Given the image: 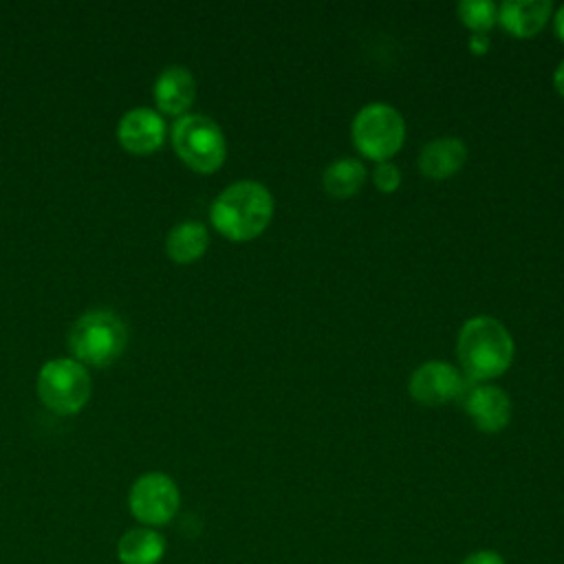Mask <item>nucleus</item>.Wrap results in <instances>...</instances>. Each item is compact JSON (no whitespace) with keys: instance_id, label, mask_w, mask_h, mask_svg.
<instances>
[{"instance_id":"1","label":"nucleus","mask_w":564,"mask_h":564,"mask_svg":"<svg viewBox=\"0 0 564 564\" xmlns=\"http://www.w3.org/2000/svg\"><path fill=\"white\" fill-rule=\"evenodd\" d=\"M516 344L509 328L491 315H474L463 322L456 337V355L469 383H489L513 364Z\"/></svg>"},{"instance_id":"2","label":"nucleus","mask_w":564,"mask_h":564,"mask_svg":"<svg viewBox=\"0 0 564 564\" xmlns=\"http://www.w3.org/2000/svg\"><path fill=\"white\" fill-rule=\"evenodd\" d=\"M273 196L258 181H236L212 203L209 218L214 229L236 242L258 238L273 220Z\"/></svg>"},{"instance_id":"3","label":"nucleus","mask_w":564,"mask_h":564,"mask_svg":"<svg viewBox=\"0 0 564 564\" xmlns=\"http://www.w3.org/2000/svg\"><path fill=\"white\" fill-rule=\"evenodd\" d=\"M128 344V328L123 319L110 308H95L84 313L68 330V348L79 364L97 368L115 364Z\"/></svg>"},{"instance_id":"4","label":"nucleus","mask_w":564,"mask_h":564,"mask_svg":"<svg viewBox=\"0 0 564 564\" xmlns=\"http://www.w3.org/2000/svg\"><path fill=\"white\" fill-rule=\"evenodd\" d=\"M350 137L361 156L377 163L390 161L403 148L405 121L394 106L372 101L352 117Z\"/></svg>"},{"instance_id":"5","label":"nucleus","mask_w":564,"mask_h":564,"mask_svg":"<svg viewBox=\"0 0 564 564\" xmlns=\"http://www.w3.org/2000/svg\"><path fill=\"white\" fill-rule=\"evenodd\" d=\"M172 145L181 161L200 172H216L227 156V141L218 123L205 115H183L172 126Z\"/></svg>"},{"instance_id":"6","label":"nucleus","mask_w":564,"mask_h":564,"mask_svg":"<svg viewBox=\"0 0 564 564\" xmlns=\"http://www.w3.org/2000/svg\"><path fill=\"white\" fill-rule=\"evenodd\" d=\"M90 375L77 359L59 357L40 368L37 394L57 414H75L90 399Z\"/></svg>"},{"instance_id":"7","label":"nucleus","mask_w":564,"mask_h":564,"mask_svg":"<svg viewBox=\"0 0 564 564\" xmlns=\"http://www.w3.org/2000/svg\"><path fill=\"white\" fill-rule=\"evenodd\" d=\"M181 507V491L163 471L141 474L128 491V509L141 527L161 529L170 524Z\"/></svg>"},{"instance_id":"8","label":"nucleus","mask_w":564,"mask_h":564,"mask_svg":"<svg viewBox=\"0 0 564 564\" xmlns=\"http://www.w3.org/2000/svg\"><path fill=\"white\" fill-rule=\"evenodd\" d=\"M467 386H469V381L463 375V370L447 361H441V359L421 364L410 375V381H408L410 397L416 403L430 405V408L463 399Z\"/></svg>"},{"instance_id":"9","label":"nucleus","mask_w":564,"mask_h":564,"mask_svg":"<svg viewBox=\"0 0 564 564\" xmlns=\"http://www.w3.org/2000/svg\"><path fill=\"white\" fill-rule=\"evenodd\" d=\"M460 401L467 416L480 432H500L511 421V399L494 383H469Z\"/></svg>"},{"instance_id":"10","label":"nucleus","mask_w":564,"mask_h":564,"mask_svg":"<svg viewBox=\"0 0 564 564\" xmlns=\"http://www.w3.org/2000/svg\"><path fill=\"white\" fill-rule=\"evenodd\" d=\"M165 137V121L152 108L128 110L117 126L119 143L132 154H150L161 148Z\"/></svg>"},{"instance_id":"11","label":"nucleus","mask_w":564,"mask_h":564,"mask_svg":"<svg viewBox=\"0 0 564 564\" xmlns=\"http://www.w3.org/2000/svg\"><path fill=\"white\" fill-rule=\"evenodd\" d=\"M553 15L549 0H507L498 4V24L513 37H535Z\"/></svg>"},{"instance_id":"12","label":"nucleus","mask_w":564,"mask_h":564,"mask_svg":"<svg viewBox=\"0 0 564 564\" xmlns=\"http://www.w3.org/2000/svg\"><path fill=\"white\" fill-rule=\"evenodd\" d=\"M467 161V145L458 137H436L419 152V170L432 181L452 178Z\"/></svg>"},{"instance_id":"13","label":"nucleus","mask_w":564,"mask_h":564,"mask_svg":"<svg viewBox=\"0 0 564 564\" xmlns=\"http://www.w3.org/2000/svg\"><path fill=\"white\" fill-rule=\"evenodd\" d=\"M154 101L165 115L183 117L196 97V79L185 66H167L154 82Z\"/></svg>"},{"instance_id":"14","label":"nucleus","mask_w":564,"mask_h":564,"mask_svg":"<svg viewBox=\"0 0 564 564\" xmlns=\"http://www.w3.org/2000/svg\"><path fill=\"white\" fill-rule=\"evenodd\" d=\"M167 542L159 529L132 527L117 540L119 564H159L165 557Z\"/></svg>"},{"instance_id":"15","label":"nucleus","mask_w":564,"mask_h":564,"mask_svg":"<svg viewBox=\"0 0 564 564\" xmlns=\"http://www.w3.org/2000/svg\"><path fill=\"white\" fill-rule=\"evenodd\" d=\"M207 242H209V234L205 225L198 220H185L170 229L165 238V251L174 262L187 264L198 260L205 253Z\"/></svg>"},{"instance_id":"16","label":"nucleus","mask_w":564,"mask_h":564,"mask_svg":"<svg viewBox=\"0 0 564 564\" xmlns=\"http://www.w3.org/2000/svg\"><path fill=\"white\" fill-rule=\"evenodd\" d=\"M366 183V167L359 159H335L322 174V185L333 198H350Z\"/></svg>"},{"instance_id":"17","label":"nucleus","mask_w":564,"mask_h":564,"mask_svg":"<svg viewBox=\"0 0 564 564\" xmlns=\"http://www.w3.org/2000/svg\"><path fill=\"white\" fill-rule=\"evenodd\" d=\"M458 20L471 33L487 35L498 24V4L491 0H463L458 4Z\"/></svg>"},{"instance_id":"18","label":"nucleus","mask_w":564,"mask_h":564,"mask_svg":"<svg viewBox=\"0 0 564 564\" xmlns=\"http://www.w3.org/2000/svg\"><path fill=\"white\" fill-rule=\"evenodd\" d=\"M372 183L379 192L392 194L401 185V170L392 161H381L372 170Z\"/></svg>"},{"instance_id":"19","label":"nucleus","mask_w":564,"mask_h":564,"mask_svg":"<svg viewBox=\"0 0 564 564\" xmlns=\"http://www.w3.org/2000/svg\"><path fill=\"white\" fill-rule=\"evenodd\" d=\"M460 564H507L505 557L494 549H480L469 553Z\"/></svg>"},{"instance_id":"20","label":"nucleus","mask_w":564,"mask_h":564,"mask_svg":"<svg viewBox=\"0 0 564 564\" xmlns=\"http://www.w3.org/2000/svg\"><path fill=\"white\" fill-rule=\"evenodd\" d=\"M469 48L474 55H485L489 51V35H482V33H471L469 37Z\"/></svg>"},{"instance_id":"21","label":"nucleus","mask_w":564,"mask_h":564,"mask_svg":"<svg viewBox=\"0 0 564 564\" xmlns=\"http://www.w3.org/2000/svg\"><path fill=\"white\" fill-rule=\"evenodd\" d=\"M551 20H553V31H555V35L564 42V4H560L557 9H553Z\"/></svg>"},{"instance_id":"22","label":"nucleus","mask_w":564,"mask_h":564,"mask_svg":"<svg viewBox=\"0 0 564 564\" xmlns=\"http://www.w3.org/2000/svg\"><path fill=\"white\" fill-rule=\"evenodd\" d=\"M553 86H555V90L564 97V59L557 64V68H555V73H553Z\"/></svg>"}]
</instances>
